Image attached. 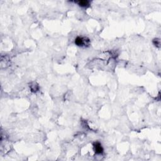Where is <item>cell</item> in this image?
Here are the masks:
<instances>
[{"label":"cell","instance_id":"cell-1","mask_svg":"<svg viewBox=\"0 0 161 161\" xmlns=\"http://www.w3.org/2000/svg\"><path fill=\"white\" fill-rule=\"evenodd\" d=\"M89 39L87 37H78L75 40V44L78 46H88L89 45Z\"/></svg>","mask_w":161,"mask_h":161},{"label":"cell","instance_id":"cell-2","mask_svg":"<svg viewBox=\"0 0 161 161\" xmlns=\"http://www.w3.org/2000/svg\"><path fill=\"white\" fill-rule=\"evenodd\" d=\"M93 147L94 150L96 152V154H102L103 152V147L101 146V144H100V142H94L93 144Z\"/></svg>","mask_w":161,"mask_h":161},{"label":"cell","instance_id":"cell-3","mask_svg":"<svg viewBox=\"0 0 161 161\" xmlns=\"http://www.w3.org/2000/svg\"><path fill=\"white\" fill-rule=\"evenodd\" d=\"M29 86H30V88L32 91V92H37V91L38 90V89H39V87H38V84H37L36 82H31V83L30 84Z\"/></svg>","mask_w":161,"mask_h":161},{"label":"cell","instance_id":"cell-4","mask_svg":"<svg viewBox=\"0 0 161 161\" xmlns=\"http://www.w3.org/2000/svg\"><path fill=\"white\" fill-rule=\"evenodd\" d=\"M76 3H78V5H79L81 7H87V6L89 5V1H87V0L79 1H76Z\"/></svg>","mask_w":161,"mask_h":161},{"label":"cell","instance_id":"cell-5","mask_svg":"<svg viewBox=\"0 0 161 161\" xmlns=\"http://www.w3.org/2000/svg\"><path fill=\"white\" fill-rule=\"evenodd\" d=\"M153 43L155 45L156 47H160V45H161V41H160V40L158 39V38H155V39L153 40Z\"/></svg>","mask_w":161,"mask_h":161}]
</instances>
